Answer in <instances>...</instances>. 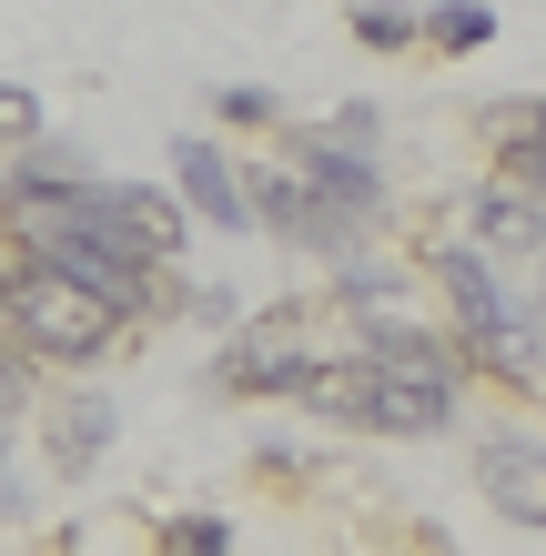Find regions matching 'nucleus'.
Returning a JSON list of instances; mask_svg holds the SVG:
<instances>
[{
  "instance_id": "obj_13",
  "label": "nucleus",
  "mask_w": 546,
  "mask_h": 556,
  "mask_svg": "<svg viewBox=\"0 0 546 556\" xmlns=\"http://www.w3.org/2000/svg\"><path fill=\"white\" fill-rule=\"evenodd\" d=\"M51 445H61V466L81 476L91 455L112 445V405H102V395H91V405H61V425H51Z\"/></svg>"
},
{
  "instance_id": "obj_1",
  "label": "nucleus",
  "mask_w": 546,
  "mask_h": 556,
  "mask_svg": "<svg viewBox=\"0 0 546 556\" xmlns=\"http://www.w3.org/2000/svg\"><path fill=\"white\" fill-rule=\"evenodd\" d=\"M435 283L456 293V324L475 344H486V365L506 375V384H526V395H546V334L526 324V304L496 283V264L486 253H435Z\"/></svg>"
},
{
  "instance_id": "obj_2",
  "label": "nucleus",
  "mask_w": 546,
  "mask_h": 556,
  "mask_svg": "<svg viewBox=\"0 0 546 556\" xmlns=\"http://www.w3.org/2000/svg\"><path fill=\"white\" fill-rule=\"evenodd\" d=\"M21 253H30V264H51V274H72L81 293H102L112 314L163 304V293H152V264H132V253L102 243V233H81L61 203H21Z\"/></svg>"
},
{
  "instance_id": "obj_6",
  "label": "nucleus",
  "mask_w": 546,
  "mask_h": 556,
  "mask_svg": "<svg viewBox=\"0 0 546 556\" xmlns=\"http://www.w3.org/2000/svg\"><path fill=\"white\" fill-rule=\"evenodd\" d=\"M445 415H456V384L384 375V365H365V384H355V425H384V435H435Z\"/></svg>"
},
{
  "instance_id": "obj_7",
  "label": "nucleus",
  "mask_w": 546,
  "mask_h": 556,
  "mask_svg": "<svg viewBox=\"0 0 546 556\" xmlns=\"http://www.w3.org/2000/svg\"><path fill=\"white\" fill-rule=\"evenodd\" d=\"M365 365H384V375H426V384H456V354H445L426 324L384 314V304H365Z\"/></svg>"
},
{
  "instance_id": "obj_15",
  "label": "nucleus",
  "mask_w": 546,
  "mask_h": 556,
  "mask_svg": "<svg viewBox=\"0 0 546 556\" xmlns=\"http://www.w3.org/2000/svg\"><path fill=\"white\" fill-rule=\"evenodd\" d=\"M355 41H374V51H415L426 30H415V11H395V0H365V11H355Z\"/></svg>"
},
{
  "instance_id": "obj_12",
  "label": "nucleus",
  "mask_w": 546,
  "mask_h": 556,
  "mask_svg": "<svg viewBox=\"0 0 546 556\" xmlns=\"http://www.w3.org/2000/svg\"><path fill=\"white\" fill-rule=\"evenodd\" d=\"M415 30H426L435 51H486V41H496V11H486V0H435Z\"/></svg>"
},
{
  "instance_id": "obj_5",
  "label": "nucleus",
  "mask_w": 546,
  "mask_h": 556,
  "mask_svg": "<svg viewBox=\"0 0 546 556\" xmlns=\"http://www.w3.org/2000/svg\"><path fill=\"white\" fill-rule=\"evenodd\" d=\"M475 485H486V506L506 516V527H536V536H546V445H526V435H486V455H475Z\"/></svg>"
},
{
  "instance_id": "obj_14",
  "label": "nucleus",
  "mask_w": 546,
  "mask_h": 556,
  "mask_svg": "<svg viewBox=\"0 0 546 556\" xmlns=\"http://www.w3.org/2000/svg\"><path fill=\"white\" fill-rule=\"evenodd\" d=\"M506 173L546 192V102H526V112H517V132H506Z\"/></svg>"
},
{
  "instance_id": "obj_19",
  "label": "nucleus",
  "mask_w": 546,
  "mask_h": 556,
  "mask_svg": "<svg viewBox=\"0 0 546 556\" xmlns=\"http://www.w3.org/2000/svg\"><path fill=\"white\" fill-rule=\"evenodd\" d=\"M21 395H30V384H21V354H0V445H11V415H21Z\"/></svg>"
},
{
  "instance_id": "obj_16",
  "label": "nucleus",
  "mask_w": 546,
  "mask_h": 556,
  "mask_svg": "<svg viewBox=\"0 0 546 556\" xmlns=\"http://www.w3.org/2000/svg\"><path fill=\"white\" fill-rule=\"evenodd\" d=\"M21 142H41V102L21 81H0V152H21Z\"/></svg>"
},
{
  "instance_id": "obj_17",
  "label": "nucleus",
  "mask_w": 546,
  "mask_h": 556,
  "mask_svg": "<svg viewBox=\"0 0 546 556\" xmlns=\"http://www.w3.org/2000/svg\"><path fill=\"white\" fill-rule=\"evenodd\" d=\"M233 536H223V516H182V527H163V556H223Z\"/></svg>"
},
{
  "instance_id": "obj_3",
  "label": "nucleus",
  "mask_w": 546,
  "mask_h": 556,
  "mask_svg": "<svg viewBox=\"0 0 546 556\" xmlns=\"http://www.w3.org/2000/svg\"><path fill=\"white\" fill-rule=\"evenodd\" d=\"M11 314H21V344L30 354H61V365H91V354L112 344V324H122L102 293H81L72 274L30 264V253H21V274H11Z\"/></svg>"
},
{
  "instance_id": "obj_11",
  "label": "nucleus",
  "mask_w": 546,
  "mask_h": 556,
  "mask_svg": "<svg viewBox=\"0 0 546 556\" xmlns=\"http://www.w3.org/2000/svg\"><path fill=\"white\" fill-rule=\"evenodd\" d=\"M466 213H475V233H486L496 253H536V243H546V223H536L526 192H475Z\"/></svg>"
},
{
  "instance_id": "obj_9",
  "label": "nucleus",
  "mask_w": 546,
  "mask_h": 556,
  "mask_svg": "<svg viewBox=\"0 0 546 556\" xmlns=\"http://www.w3.org/2000/svg\"><path fill=\"white\" fill-rule=\"evenodd\" d=\"M173 173H182V192H192V213H203V223H233V233L253 223L243 182L223 173V152H213V142H182V152H173Z\"/></svg>"
},
{
  "instance_id": "obj_8",
  "label": "nucleus",
  "mask_w": 546,
  "mask_h": 556,
  "mask_svg": "<svg viewBox=\"0 0 546 556\" xmlns=\"http://www.w3.org/2000/svg\"><path fill=\"white\" fill-rule=\"evenodd\" d=\"M304 192H314L325 213H344V223H365V213L384 203V192H374V162L344 152V142H314V152H304Z\"/></svg>"
},
{
  "instance_id": "obj_20",
  "label": "nucleus",
  "mask_w": 546,
  "mask_h": 556,
  "mask_svg": "<svg viewBox=\"0 0 546 556\" xmlns=\"http://www.w3.org/2000/svg\"><path fill=\"white\" fill-rule=\"evenodd\" d=\"M334 142H344V152H365V142H374V112H365V102H344V112H334Z\"/></svg>"
},
{
  "instance_id": "obj_10",
  "label": "nucleus",
  "mask_w": 546,
  "mask_h": 556,
  "mask_svg": "<svg viewBox=\"0 0 546 556\" xmlns=\"http://www.w3.org/2000/svg\"><path fill=\"white\" fill-rule=\"evenodd\" d=\"M243 203L264 213L283 243H325V203H314V192H304L294 173H253V182H243Z\"/></svg>"
},
{
  "instance_id": "obj_4",
  "label": "nucleus",
  "mask_w": 546,
  "mask_h": 556,
  "mask_svg": "<svg viewBox=\"0 0 546 556\" xmlns=\"http://www.w3.org/2000/svg\"><path fill=\"white\" fill-rule=\"evenodd\" d=\"M314 375H325V354L304 344L294 314H264L233 354H223V395H304Z\"/></svg>"
},
{
  "instance_id": "obj_18",
  "label": "nucleus",
  "mask_w": 546,
  "mask_h": 556,
  "mask_svg": "<svg viewBox=\"0 0 546 556\" xmlns=\"http://www.w3.org/2000/svg\"><path fill=\"white\" fill-rule=\"evenodd\" d=\"M213 112H223V122H274V91H253V81H223V91H213Z\"/></svg>"
}]
</instances>
